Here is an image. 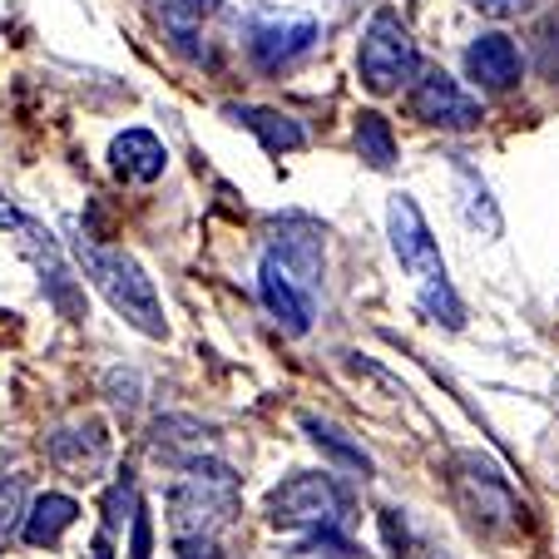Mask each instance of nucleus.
I'll list each match as a JSON object with an SVG mask.
<instances>
[{"label": "nucleus", "instance_id": "obj_1", "mask_svg": "<svg viewBox=\"0 0 559 559\" xmlns=\"http://www.w3.org/2000/svg\"><path fill=\"white\" fill-rule=\"evenodd\" d=\"M74 253H80L85 277L99 287V297L124 317L129 328H139L144 337H169L164 302H158V293H154V277L139 267V258H129L124 248H105L99 238H90V233L74 243Z\"/></svg>", "mask_w": 559, "mask_h": 559}, {"label": "nucleus", "instance_id": "obj_2", "mask_svg": "<svg viewBox=\"0 0 559 559\" xmlns=\"http://www.w3.org/2000/svg\"><path fill=\"white\" fill-rule=\"evenodd\" d=\"M238 510V475L223 461L203 455V461L183 465L179 486L169 490V525L174 539H199L213 535L223 520Z\"/></svg>", "mask_w": 559, "mask_h": 559}, {"label": "nucleus", "instance_id": "obj_3", "mask_svg": "<svg viewBox=\"0 0 559 559\" xmlns=\"http://www.w3.org/2000/svg\"><path fill=\"white\" fill-rule=\"evenodd\" d=\"M267 520L287 530H337L347 520V496L322 471L287 475L283 486L267 496Z\"/></svg>", "mask_w": 559, "mask_h": 559}, {"label": "nucleus", "instance_id": "obj_4", "mask_svg": "<svg viewBox=\"0 0 559 559\" xmlns=\"http://www.w3.org/2000/svg\"><path fill=\"white\" fill-rule=\"evenodd\" d=\"M357 70H361V85L371 95H396L416 74V40L412 31L402 25V15L377 11L361 35V55H357Z\"/></svg>", "mask_w": 559, "mask_h": 559}, {"label": "nucleus", "instance_id": "obj_5", "mask_svg": "<svg viewBox=\"0 0 559 559\" xmlns=\"http://www.w3.org/2000/svg\"><path fill=\"white\" fill-rule=\"evenodd\" d=\"M455 496H461L465 515L490 535H510L525 525V506L515 500V490L506 486V475L480 455H461L455 461Z\"/></svg>", "mask_w": 559, "mask_h": 559}, {"label": "nucleus", "instance_id": "obj_6", "mask_svg": "<svg viewBox=\"0 0 559 559\" xmlns=\"http://www.w3.org/2000/svg\"><path fill=\"white\" fill-rule=\"evenodd\" d=\"M386 223H391V248L402 258V267L416 277V283H431V277H445V258L431 238V223L426 213L416 209L412 193H396L386 209Z\"/></svg>", "mask_w": 559, "mask_h": 559}, {"label": "nucleus", "instance_id": "obj_7", "mask_svg": "<svg viewBox=\"0 0 559 559\" xmlns=\"http://www.w3.org/2000/svg\"><path fill=\"white\" fill-rule=\"evenodd\" d=\"M258 293H263V307L273 312V322L287 332V337L312 332V287H307L277 253H263V267H258Z\"/></svg>", "mask_w": 559, "mask_h": 559}, {"label": "nucleus", "instance_id": "obj_8", "mask_svg": "<svg viewBox=\"0 0 559 559\" xmlns=\"http://www.w3.org/2000/svg\"><path fill=\"white\" fill-rule=\"evenodd\" d=\"M412 115L436 129H475L480 124V99H471L445 70H421L412 90Z\"/></svg>", "mask_w": 559, "mask_h": 559}, {"label": "nucleus", "instance_id": "obj_9", "mask_svg": "<svg viewBox=\"0 0 559 559\" xmlns=\"http://www.w3.org/2000/svg\"><path fill=\"white\" fill-rule=\"evenodd\" d=\"M45 451H50V461L60 465L64 475H74V480H95V475L109 465V431H105V421L85 416V421L50 431Z\"/></svg>", "mask_w": 559, "mask_h": 559}, {"label": "nucleus", "instance_id": "obj_10", "mask_svg": "<svg viewBox=\"0 0 559 559\" xmlns=\"http://www.w3.org/2000/svg\"><path fill=\"white\" fill-rule=\"evenodd\" d=\"M317 45V21L312 15H267L248 31V55H253L263 70H283V64L302 60Z\"/></svg>", "mask_w": 559, "mask_h": 559}, {"label": "nucleus", "instance_id": "obj_11", "mask_svg": "<svg viewBox=\"0 0 559 559\" xmlns=\"http://www.w3.org/2000/svg\"><path fill=\"white\" fill-rule=\"evenodd\" d=\"M21 233H25V253H31L35 267H40L45 297L60 307V317L80 322V317H85V297H80V283L70 277V267H64V258H60V248H55V238H50V233H40L35 223H25Z\"/></svg>", "mask_w": 559, "mask_h": 559}, {"label": "nucleus", "instance_id": "obj_12", "mask_svg": "<svg viewBox=\"0 0 559 559\" xmlns=\"http://www.w3.org/2000/svg\"><path fill=\"white\" fill-rule=\"evenodd\" d=\"M520 50L510 35L490 31V35H475L471 50H465V74H471L480 90H490V95H506V90L520 85Z\"/></svg>", "mask_w": 559, "mask_h": 559}, {"label": "nucleus", "instance_id": "obj_13", "mask_svg": "<svg viewBox=\"0 0 559 559\" xmlns=\"http://www.w3.org/2000/svg\"><path fill=\"white\" fill-rule=\"evenodd\" d=\"M148 445H154L158 461H169V465H193L203 461V455H213V426H203L199 416H158L154 431H148Z\"/></svg>", "mask_w": 559, "mask_h": 559}, {"label": "nucleus", "instance_id": "obj_14", "mask_svg": "<svg viewBox=\"0 0 559 559\" xmlns=\"http://www.w3.org/2000/svg\"><path fill=\"white\" fill-rule=\"evenodd\" d=\"M109 164H115V174L124 183H154L169 169V148L158 144V134H148V129H124L109 144Z\"/></svg>", "mask_w": 559, "mask_h": 559}, {"label": "nucleus", "instance_id": "obj_15", "mask_svg": "<svg viewBox=\"0 0 559 559\" xmlns=\"http://www.w3.org/2000/svg\"><path fill=\"white\" fill-rule=\"evenodd\" d=\"M267 253H277L287 267H293L297 277H302L307 287L322 283V228L307 218H283L273 233V248Z\"/></svg>", "mask_w": 559, "mask_h": 559}, {"label": "nucleus", "instance_id": "obj_16", "mask_svg": "<svg viewBox=\"0 0 559 559\" xmlns=\"http://www.w3.org/2000/svg\"><path fill=\"white\" fill-rule=\"evenodd\" d=\"M223 115H228L233 124L253 129L258 144H263L267 154H297V148L307 144V129L297 124L293 115H283V109H267V105H223Z\"/></svg>", "mask_w": 559, "mask_h": 559}, {"label": "nucleus", "instance_id": "obj_17", "mask_svg": "<svg viewBox=\"0 0 559 559\" xmlns=\"http://www.w3.org/2000/svg\"><path fill=\"white\" fill-rule=\"evenodd\" d=\"M74 520H80V506H74L70 496H60V490H45L40 500H31V515H25L21 535L31 539L35 549H50V545H60V535Z\"/></svg>", "mask_w": 559, "mask_h": 559}, {"label": "nucleus", "instance_id": "obj_18", "mask_svg": "<svg viewBox=\"0 0 559 559\" xmlns=\"http://www.w3.org/2000/svg\"><path fill=\"white\" fill-rule=\"evenodd\" d=\"M302 431L312 436V441L322 445V451H328L337 465H347V471H357V475H371V455L361 451V445L352 441V436L342 431L337 421H322V416H302Z\"/></svg>", "mask_w": 559, "mask_h": 559}, {"label": "nucleus", "instance_id": "obj_19", "mask_svg": "<svg viewBox=\"0 0 559 559\" xmlns=\"http://www.w3.org/2000/svg\"><path fill=\"white\" fill-rule=\"evenodd\" d=\"M357 154L367 158L371 169H391L396 164V134H391L386 115H377V109L357 115Z\"/></svg>", "mask_w": 559, "mask_h": 559}, {"label": "nucleus", "instance_id": "obj_20", "mask_svg": "<svg viewBox=\"0 0 559 559\" xmlns=\"http://www.w3.org/2000/svg\"><path fill=\"white\" fill-rule=\"evenodd\" d=\"M158 21H164V31L174 35V45H179L183 55H193L199 60V15H203V0H154Z\"/></svg>", "mask_w": 559, "mask_h": 559}, {"label": "nucleus", "instance_id": "obj_21", "mask_svg": "<svg viewBox=\"0 0 559 559\" xmlns=\"http://www.w3.org/2000/svg\"><path fill=\"white\" fill-rule=\"evenodd\" d=\"M455 183H461V203H465V218H471V228H486V233H500V213L496 203H490V189L480 179H475L471 169H455Z\"/></svg>", "mask_w": 559, "mask_h": 559}, {"label": "nucleus", "instance_id": "obj_22", "mask_svg": "<svg viewBox=\"0 0 559 559\" xmlns=\"http://www.w3.org/2000/svg\"><path fill=\"white\" fill-rule=\"evenodd\" d=\"M25 515H31V496H25L21 475H11V480L0 486V555H5L11 539L25 530Z\"/></svg>", "mask_w": 559, "mask_h": 559}, {"label": "nucleus", "instance_id": "obj_23", "mask_svg": "<svg viewBox=\"0 0 559 559\" xmlns=\"http://www.w3.org/2000/svg\"><path fill=\"white\" fill-rule=\"evenodd\" d=\"M421 312L431 317V322L461 328V322H465V307H461V297H455L451 277H431V283H421Z\"/></svg>", "mask_w": 559, "mask_h": 559}, {"label": "nucleus", "instance_id": "obj_24", "mask_svg": "<svg viewBox=\"0 0 559 559\" xmlns=\"http://www.w3.org/2000/svg\"><path fill=\"white\" fill-rule=\"evenodd\" d=\"M134 510H139V496H134V475H119L115 480V490L105 496V530H119L124 520H134Z\"/></svg>", "mask_w": 559, "mask_h": 559}, {"label": "nucleus", "instance_id": "obj_25", "mask_svg": "<svg viewBox=\"0 0 559 559\" xmlns=\"http://www.w3.org/2000/svg\"><path fill=\"white\" fill-rule=\"evenodd\" d=\"M129 559H154V530H148V510L139 506L129 520Z\"/></svg>", "mask_w": 559, "mask_h": 559}, {"label": "nucleus", "instance_id": "obj_26", "mask_svg": "<svg viewBox=\"0 0 559 559\" xmlns=\"http://www.w3.org/2000/svg\"><path fill=\"white\" fill-rule=\"evenodd\" d=\"M539 64H545V74L559 85V15L539 31Z\"/></svg>", "mask_w": 559, "mask_h": 559}, {"label": "nucleus", "instance_id": "obj_27", "mask_svg": "<svg viewBox=\"0 0 559 559\" xmlns=\"http://www.w3.org/2000/svg\"><path fill=\"white\" fill-rule=\"evenodd\" d=\"M109 402L115 406H124V412H134V402H139V377L134 371H109Z\"/></svg>", "mask_w": 559, "mask_h": 559}, {"label": "nucleus", "instance_id": "obj_28", "mask_svg": "<svg viewBox=\"0 0 559 559\" xmlns=\"http://www.w3.org/2000/svg\"><path fill=\"white\" fill-rule=\"evenodd\" d=\"M471 5L486 15H525V11H535L539 0H471Z\"/></svg>", "mask_w": 559, "mask_h": 559}, {"label": "nucleus", "instance_id": "obj_29", "mask_svg": "<svg viewBox=\"0 0 559 559\" xmlns=\"http://www.w3.org/2000/svg\"><path fill=\"white\" fill-rule=\"evenodd\" d=\"M179 559H223L213 535H199V539H179Z\"/></svg>", "mask_w": 559, "mask_h": 559}, {"label": "nucleus", "instance_id": "obj_30", "mask_svg": "<svg viewBox=\"0 0 559 559\" xmlns=\"http://www.w3.org/2000/svg\"><path fill=\"white\" fill-rule=\"evenodd\" d=\"M381 530H386V549H391V555H402V549H406V525H402V515H396V510H386V515H381Z\"/></svg>", "mask_w": 559, "mask_h": 559}, {"label": "nucleus", "instance_id": "obj_31", "mask_svg": "<svg viewBox=\"0 0 559 559\" xmlns=\"http://www.w3.org/2000/svg\"><path fill=\"white\" fill-rule=\"evenodd\" d=\"M25 223H31V218H25L11 199H0V228H25Z\"/></svg>", "mask_w": 559, "mask_h": 559}, {"label": "nucleus", "instance_id": "obj_32", "mask_svg": "<svg viewBox=\"0 0 559 559\" xmlns=\"http://www.w3.org/2000/svg\"><path fill=\"white\" fill-rule=\"evenodd\" d=\"M90 559H115V545H109V530H99V535L90 539Z\"/></svg>", "mask_w": 559, "mask_h": 559}, {"label": "nucleus", "instance_id": "obj_33", "mask_svg": "<svg viewBox=\"0 0 559 559\" xmlns=\"http://www.w3.org/2000/svg\"><path fill=\"white\" fill-rule=\"evenodd\" d=\"M213 5H223V0H203V11H213Z\"/></svg>", "mask_w": 559, "mask_h": 559}, {"label": "nucleus", "instance_id": "obj_34", "mask_svg": "<svg viewBox=\"0 0 559 559\" xmlns=\"http://www.w3.org/2000/svg\"><path fill=\"white\" fill-rule=\"evenodd\" d=\"M0 471H5V455H0Z\"/></svg>", "mask_w": 559, "mask_h": 559}]
</instances>
